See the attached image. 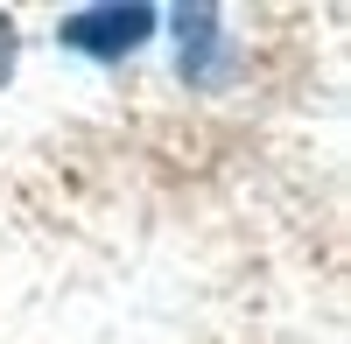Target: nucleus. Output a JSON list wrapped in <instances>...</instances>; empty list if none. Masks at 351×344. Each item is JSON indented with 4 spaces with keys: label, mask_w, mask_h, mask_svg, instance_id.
Masks as SVG:
<instances>
[{
    "label": "nucleus",
    "mask_w": 351,
    "mask_h": 344,
    "mask_svg": "<svg viewBox=\"0 0 351 344\" xmlns=\"http://www.w3.org/2000/svg\"><path fill=\"white\" fill-rule=\"evenodd\" d=\"M176 71H183L190 92H204V84H218L232 71V42H225V14L218 8H183L176 14Z\"/></svg>",
    "instance_id": "2"
},
{
    "label": "nucleus",
    "mask_w": 351,
    "mask_h": 344,
    "mask_svg": "<svg viewBox=\"0 0 351 344\" xmlns=\"http://www.w3.org/2000/svg\"><path fill=\"white\" fill-rule=\"evenodd\" d=\"M8 77H14V21L0 14V92H8Z\"/></svg>",
    "instance_id": "3"
},
{
    "label": "nucleus",
    "mask_w": 351,
    "mask_h": 344,
    "mask_svg": "<svg viewBox=\"0 0 351 344\" xmlns=\"http://www.w3.org/2000/svg\"><path fill=\"white\" fill-rule=\"evenodd\" d=\"M155 8H141V0H112V8H77L64 14V49L77 56H99V64H120V56H134L141 42L155 36Z\"/></svg>",
    "instance_id": "1"
}]
</instances>
